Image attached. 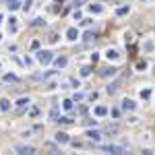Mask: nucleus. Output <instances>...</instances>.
<instances>
[{
	"label": "nucleus",
	"instance_id": "f257e3e1",
	"mask_svg": "<svg viewBox=\"0 0 155 155\" xmlns=\"http://www.w3.org/2000/svg\"><path fill=\"white\" fill-rule=\"evenodd\" d=\"M52 58H54V56H52L50 50H39V52H37V62H41V64H50Z\"/></svg>",
	"mask_w": 155,
	"mask_h": 155
},
{
	"label": "nucleus",
	"instance_id": "f03ea898",
	"mask_svg": "<svg viewBox=\"0 0 155 155\" xmlns=\"http://www.w3.org/2000/svg\"><path fill=\"white\" fill-rule=\"evenodd\" d=\"M99 149L105 151V153H114V155H122V153H126V149L120 147V145H105V147H99Z\"/></svg>",
	"mask_w": 155,
	"mask_h": 155
},
{
	"label": "nucleus",
	"instance_id": "7ed1b4c3",
	"mask_svg": "<svg viewBox=\"0 0 155 155\" xmlns=\"http://www.w3.org/2000/svg\"><path fill=\"white\" fill-rule=\"evenodd\" d=\"M15 151H17V153H21V155H31L35 149H33L31 145H17V147H15Z\"/></svg>",
	"mask_w": 155,
	"mask_h": 155
},
{
	"label": "nucleus",
	"instance_id": "20e7f679",
	"mask_svg": "<svg viewBox=\"0 0 155 155\" xmlns=\"http://www.w3.org/2000/svg\"><path fill=\"white\" fill-rule=\"evenodd\" d=\"M116 73H118L116 66H105V68H101V71H99V77H114Z\"/></svg>",
	"mask_w": 155,
	"mask_h": 155
},
{
	"label": "nucleus",
	"instance_id": "39448f33",
	"mask_svg": "<svg viewBox=\"0 0 155 155\" xmlns=\"http://www.w3.org/2000/svg\"><path fill=\"white\" fill-rule=\"evenodd\" d=\"M52 60H54V66H56V68H64V66L68 64L66 56H56V58H52Z\"/></svg>",
	"mask_w": 155,
	"mask_h": 155
},
{
	"label": "nucleus",
	"instance_id": "423d86ee",
	"mask_svg": "<svg viewBox=\"0 0 155 155\" xmlns=\"http://www.w3.org/2000/svg\"><path fill=\"white\" fill-rule=\"evenodd\" d=\"M56 143L58 145H64V143H71V139H68L66 132H56Z\"/></svg>",
	"mask_w": 155,
	"mask_h": 155
},
{
	"label": "nucleus",
	"instance_id": "0eeeda50",
	"mask_svg": "<svg viewBox=\"0 0 155 155\" xmlns=\"http://www.w3.org/2000/svg\"><path fill=\"white\" fill-rule=\"evenodd\" d=\"M118 87H120V81H116V83H110V85L105 87V91H108L110 95H114V93L118 91Z\"/></svg>",
	"mask_w": 155,
	"mask_h": 155
},
{
	"label": "nucleus",
	"instance_id": "6e6552de",
	"mask_svg": "<svg viewBox=\"0 0 155 155\" xmlns=\"http://www.w3.org/2000/svg\"><path fill=\"white\" fill-rule=\"evenodd\" d=\"M77 37H79V31H77L75 27H71L68 31H66V39H71V41H75Z\"/></svg>",
	"mask_w": 155,
	"mask_h": 155
},
{
	"label": "nucleus",
	"instance_id": "1a4fd4ad",
	"mask_svg": "<svg viewBox=\"0 0 155 155\" xmlns=\"http://www.w3.org/2000/svg\"><path fill=\"white\" fill-rule=\"evenodd\" d=\"M122 108H124V110H135L137 103L132 101V99H122Z\"/></svg>",
	"mask_w": 155,
	"mask_h": 155
},
{
	"label": "nucleus",
	"instance_id": "9d476101",
	"mask_svg": "<svg viewBox=\"0 0 155 155\" xmlns=\"http://www.w3.org/2000/svg\"><path fill=\"white\" fill-rule=\"evenodd\" d=\"M105 56H108L110 60H118V56H120V54H118V50H114V48H110V50L105 52Z\"/></svg>",
	"mask_w": 155,
	"mask_h": 155
},
{
	"label": "nucleus",
	"instance_id": "9b49d317",
	"mask_svg": "<svg viewBox=\"0 0 155 155\" xmlns=\"http://www.w3.org/2000/svg\"><path fill=\"white\" fill-rule=\"evenodd\" d=\"M87 137H89L91 141H95V143H97V141L101 139V135H99V132H97V130H89V132H87Z\"/></svg>",
	"mask_w": 155,
	"mask_h": 155
},
{
	"label": "nucleus",
	"instance_id": "f8f14e48",
	"mask_svg": "<svg viewBox=\"0 0 155 155\" xmlns=\"http://www.w3.org/2000/svg\"><path fill=\"white\" fill-rule=\"evenodd\" d=\"M89 10H91L93 15H99V13H103V6H101V4H89Z\"/></svg>",
	"mask_w": 155,
	"mask_h": 155
},
{
	"label": "nucleus",
	"instance_id": "ddd939ff",
	"mask_svg": "<svg viewBox=\"0 0 155 155\" xmlns=\"http://www.w3.org/2000/svg\"><path fill=\"white\" fill-rule=\"evenodd\" d=\"M17 108H19V110H25V108H29V99H25V97H21V99L17 101Z\"/></svg>",
	"mask_w": 155,
	"mask_h": 155
},
{
	"label": "nucleus",
	"instance_id": "4468645a",
	"mask_svg": "<svg viewBox=\"0 0 155 155\" xmlns=\"http://www.w3.org/2000/svg\"><path fill=\"white\" fill-rule=\"evenodd\" d=\"M118 130H120V126H118V124H112V126L105 128V135H116Z\"/></svg>",
	"mask_w": 155,
	"mask_h": 155
},
{
	"label": "nucleus",
	"instance_id": "2eb2a0df",
	"mask_svg": "<svg viewBox=\"0 0 155 155\" xmlns=\"http://www.w3.org/2000/svg\"><path fill=\"white\" fill-rule=\"evenodd\" d=\"M108 114V108L105 105H97L95 108V116H105Z\"/></svg>",
	"mask_w": 155,
	"mask_h": 155
},
{
	"label": "nucleus",
	"instance_id": "dca6fc26",
	"mask_svg": "<svg viewBox=\"0 0 155 155\" xmlns=\"http://www.w3.org/2000/svg\"><path fill=\"white\" fill-rule=\"evenodd\" d=\"M6 4H8V8H10V10H17V8L21 6L19 0H6Z\"/></svg>",
	"mask_w": 155,
	"mask_h": 155
},
{
	"label": "nucleus",
	"instance_id": "f3484780",
	"mask_svg": "<svg viewBox=\"0 0 155 155\" xmlns=\"http://www.w3.org/2000/svg\"><path fill=\"white\" fill-rule=\"evenodd\" d=\"M95 37H97V35H95V33H93V31H87V33H85V35H83V39H85V41H93V39H95Z\"/></svg>",
	"mask_w": 155,
	"mask_h": 155
},
{
	"label": "nucleus",
	"instance_id": "a211bd4d",
	"mask_svg": "<svg viewBox=\"0 0 155 155\" xmlns=\"http://www.w3.org/2000/svg\"><path fill=\"white\" fill-rule=\"evenodd\" d=\"M91 71H93L91 66H83V68H81V77H89V75H91Z\"/></svg>",
	"mask_w": 155,
	"mask_h": 155
},
{
	"label": "nucleus",
	"instance_id": "6ab92c4d",
	"mask_svg": "<svg viewBox=\"0 0 155 155\" xmlns=\"http://www.w3.org/2000/svg\"><path fill=\"white\" fill-rule=\"evenodd\" d=\"M4 81H6V83H17L19 77H17V75H4Z\"/></svg>",
	"mask_w": 155,
	"mask_h": 155
},
{
	"label": "nucleus",
	"instance_id": "aec40b11",
	"mask_svg": "<svg viewBox=\"0 0 155 155\" xmlns=\"http://www.w3.org/2000/svg\"><path fill=\"white\" fill-rule=\"evenodd\" d=\"M153 48H155L153 41H145V43H143V50H145V52H153Z\"/></svg>",
	"mask_w": 155,
	"mask_h": 155
},
{
	"label": "nucleus",
	"instance_id": "412c9836",
	"mask_svg": "<svg viewBox=\"0 0 155 155\" xmlns=\"http://www.w3.org/2000/svg\"><path fill=\"white\" fill-rule=\"evenodd\" d=\"M62 108L64 110H73V99H64L62 101Z\"/></svg>",
	"mask_w": 155,
	"mask_h": 155
},
{
	"label": "nucleus",
	"instance_id": "4be33fe9",
	"mask_svg": "<svg viewBox=\"0 0 155 155\" xmlns=\"http://www.w3.org/2000/svg\"><path fill=\"white\" fill-rule=\"evenodd\" d=\"M43 23H46L43 19H33V21H31V25H33V27H41Z\"/></svg>",
	"mask_w": 155,
	"mask_h": 155
},
{
	"label": "nucleus",
	"instance_id": "5701e85b",
	"mask_svg": "<svg viewBox=\"0 0 155 155\" xmlns=\"http://www.w3.org/2000/svg\"><path fill=\"white\" fill-rule=\"evenodd\" d=\"M0 108H2L4 112H6V110L10 108V101H8V99H2V101H0Z\"/></svg>",
	"mask_w": 155,
	"mask_h": 155
},
{
	"label": "nucleus",
	"instance_id": "b1692460",
	"mask_svg": "<svg viewBox=\"0 0 155 155\" xmlns=\"http://www.w3.org/2000/svg\"><path fill=\"white\" fill-rule=\"evenodd\" d=\"M137 68H139V71H145V68H147V62H145V60H139V62H137Z\"/></svg>",
	"mask_w": 155,
	"mask_h": 155
},
{
	"label": "nucleus",
	"instance_id": "393cba45",
	"mask_svg": "<svg viewBox=\"0 0 155 155\" xmlns=\"http://www.w3.org/2000/svg\"><path fill=\"white\" fill-rule=\"evenodd\" d=\"M31 4H33L31 0H27V2H23V10H25V13H29V10H31Z\"/></svg>",
	"mask_w": 155,
	"mask_h": 155
},
{
	"label": "nucleus",
	"instance_id": "a878e982",
	"mask_svg": "<svg viewBox=\"0 0 155 155\" xmlns=\"http://www.w3.org/2000/svg\"><path fill=\"white\" fill-rule=\"evenodd\" d=\"M141 97H143V99H149V97H151V91H149V89H143V91H141Z\"/></svg>",
	"mask_w": 155,
	"mask_h": 155
},
{
	"label": "nucleus",
	"instance_id": "bb28decb",
	"mask_svg": "<svg viewBox=\"0 0 155 155\" xmlns=\"http://www.w3.org/2000/svg\"><path fill=\"white\" fill-rule=\"evenodd\" d=\"M56 116H58V105H54V108H52V114H50V118H52V120H56Z\"/></svg>",
	"mask_w": 155,
	"mask_h": 155
},
{
	"label": "nucleus",
	"instance_id": "cd10ccee",
	"mask_svg": "<svg viewBox=\"0 0 155 155\" xmlns=\"http://www.w3.org/2000/svg\"><path fill=\"white\" fill-rule=\"evenodd\" d=\"M58 122H62V124H71V122H73V120H71V118H68V116H62V118H60V120H58Z\"/></svg>",
	"mask_w": 155,
	"mask_h": 155
},
{
	"label": "nucleus",
	"instance_id": "c85d7f7f",
	"mask_svg": "<svg viewBox=\"0 0 155 155\" xmlns=\"http://www.w3.org/2000/svg\"><path fill=\"white\" fill-rule=\"evenodd\" d=\"M128 13V6H122V8H118V17H122V15H126Z\"/></svg>",
	"mask_w": 155,
	"mask_h": 155
},
{
	"label": "nucleus",
	"instance_id": "c756f323",
	"mask_svg": "<svg viewBox=\"0 0 155 155\" xmlns=\"http://www.w3.org/2000/svg\"><path fill=\"white\" fill-rule=\"evenodd\" d=\"M48 39H50V43H56V41H58V35H56V33H52Z\"/></svg>",
	"mask_w": 155,
	"mask_h": 155
},
{
	"label": "nucleus",
	"instance_id": "7c9ffc66",
	"mask_svg": "<svg viewBox=\"0 0 155 155\" xmlns=\"http://www.w3.org/2000/svg\"><path fill=\"white\" fill-rule=\"evenodd\" d=\"M43 147H46V149H48V151H56V147H54V145H52V143H46V145H43Z\"/></svg>",
	"mask_w": 155,
	"mask_h": 155
},
{
	"label": "nucleus",
	"instance_id": "2f4dec72",
	"mask_svg": "<svg viewBox=\"0 0 155 155\" xmlns=\"http://www.w3.org/2000/svg\"><path fill=\"white\" fill-rule=\"evenodd\" d=\"M37 48H39V41H37V39H35V41H33V43H31V50H37Z\"/></svg>",
	"mask_w": 155,
	"mask_h": 155
},
{
	"label": "nucleus",
	"instance_id": "473e14b6",
	"mask_svg": "<svg viewBox=\"0 0 155 155\" xmlns=\"http://www.w3.org/2000/svg\"><path fill=\"white\" fill-rule=\"evenodd\" d=\"M105 2H112V4H116V0H105Z\"/></svg>",
	"mask_w": 155,
	"mask_h": 155
},
{
	"label": "nucleus",
	"instance_id": "72a5a7b5",
	"mask_svg": "<svg viewBox=\"0 0 155 155\" xmlns=\"http://www.w3.org/2000/svg\"><path fill=\"white\" fill-rule=\"evenodd\" d=\"M0 23H2V15H0Z\"/></svg>",
	"mask_w": 155,
	"mask_h": 155
},
{
	"label": "nucleus",
	"instance_id": "f704fd0d",
	"mask_svg": "<svg viewBox=\"0 0 155 155\" xmlns=\"http://www.w3.org/2000/svg\"><path fill=\"white\" fill-rule=\"evenodd\" d=\"M0 39H2V35H0Z\"/></svg>",
	"mask_w": 155,
	"mask_h": 155
}]
</instances>
